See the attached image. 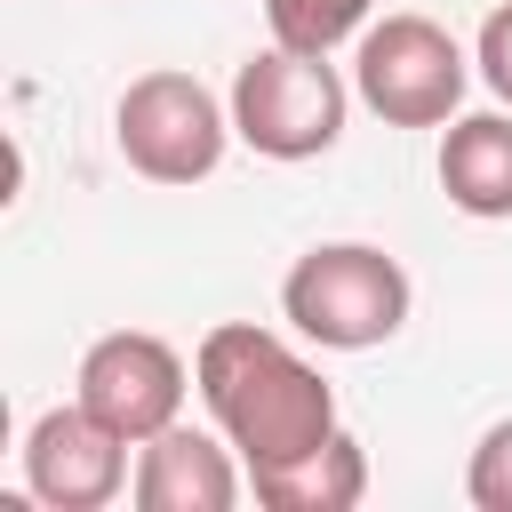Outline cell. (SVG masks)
Returning <instances> with one entry per match:
<instances>
[{
  "label": "cell",
  "instance_id": "5",
  "mask_svg": "<svg viewBox=\"0 0 512 512\" xmlns=\"http://www.w3.org/2000/svg\"><path fill=\"white\" fill-rule=\"evenodd\" d=\"M112 144L144 184H200L232 144V104H216L192 72H136L112 104Z\"/></svg>",
  "mask_w": 512,
  "mask_h": 512
},
{
  "label": "cell",
  "instance_id": "9",
  "mask_svg": "<svg viewBox=\"0 0 512 512\" xmlns=\"http://www.w3.org/2000/svg\"><path fill=\"white\" fill-rule=\"evenodd\" d=\"M440 192L480 224L512 216V112H456L440 128Z\"/></svg>",
  "mask_w": 512,
  "mask_h": 512
},
{
  "label": "cell",
  "instance_id": "1",
  "mask_svg": "<svg viewBox=\"0 0 512 512\" xmlns=\"http://www.w3.org/2000/svg\"><path fill=\"white\" fill-rule=\"evenodd\" d=\"M192 392L208 400L216 432L240 448V464H288L320 440H336V392L328 376L272 328L224 320L192 352Z\"/></svg>",
  "mask_w": 512,
  "mask_h": 512
},
{
  "label": "cell",
  "instance_id": "13",
  "mask_svg": "<svg viewBox=\"0 0 512 512\" xmlns=\"http://www.w3.org/2000/svg\"><path fill=\"white\" fill-rule=\"evenodd\" d=\"M472 72H480V80H488V96L512 112V0H504V8H488L480 40H472Z\"/></svg>",
  "mask_w": 512,
  "mask_h": 512
},
{
  "label": "cell",
  "instance_id": "4",
  "mask_svg": "<svg viewBox=\"0 0 512 512\" xmlns=\"http://www.w3.org/2000/svg\"><path fill=\"white\" fill-rule=\"evenodd\" d=\"M472 88V56L432 16H384L352 48V96L384 128H448Z\"/></svg>",
  "mask_w": 512,
  "mask_h": 512
},
{
  "label": "cell",
  "instance_id": "11",
  "mask_svg": "<svg viewBox=\"0 0 512 512\" xmlns=\"http://www.w3.org/2000/svg\"><path fill=\"white\" fill-rule=\"evenodd\" d=\"M368 8L376 0H264V24L280 48H304V56H328L344 40L368 32Z\"/></svg>",
  "mask_w": 512,
  "mask_h": 512
},
{
  "label": "cell",
  "instance_id": "10",
  "mask_svg": "<svg viewBox=\"0 0 512 512\" xmlns=\"http://www.w3.org/2000/svg\"><path fill=\"white\" fill-rule=\"evenodd\" d=\"M248 496L264 512H352L368 496V456H360L352 432H336V440H320V448H304L288 464H256Z\"/></svg>",
  "mask_w": 512,
  "mask_h": 512
},
{
  "label": "cell",
  "instance_id": "2",
  "mask_svg": "<svg viewBox=\"0 0 512 512\" xmlns=\"http://www.w3.org/2000/svg\"><path fill=\"white\" fill-rule=\"evenodd\" d=\"M408 304H416V288H408L400 256H384L376 240H320L280 280L288 328L304 344H320V352H376V344H392L408 328Z\"/></svg>",
  "mask_w": 512,
  "mask_h": 512
},
{
  "label": "cell",
  "instance_id": "3",
  "mask_svg": "<svg viewBox=\"0 0 512 512\" xmlns=\"http://www.w3.org/2000/svg\"><path fill=\"white\" fill-rule=\"evenodd\" d=\"M344 112H352V88L336 80L328 56H304V48H256L240 72H232V136L264 160H320L336 152L344 136Z\"/></svg>",
  "mask_w": 512,
  "mask_h": 512
},
{
  "label": "cell",
  "instance_id": "7",
  "mask_svg": "<svg viewBox=\"0 0 512 512\" xmlns=\"http://www.w3.org/2000/svg\"><path fill=\"white\" fill-rule=\"evenodd\" d=\"M120 480H128V440L104 416H88L80 400L32 416V432H24V488L48 512H104L120 496Z\"/></svg>",
  "mask_w": 512,
  "mask_h": 512
},
{
  "label": "cell",
  "instance_id": "6",
  "mask_svg": "<svg viewBox=\"0 0 512 512\" xmlns=\"http://www.w3.org/2000/svg\"><path fill=\"white\" fill-rule=\"evenodd\" d=\"M72 384H80L72 400H80L88 416H104L128 448H144L152 432H168V424L184 416V392H192L176 344H160L152 328H112V336H96V344L80 352V376H72Z\"/></svg>",
  "mask_w": 512,
  "mask_h": 512
},
{
  "label": "cell",
  "instance_id": "8",
  "mask_svg": "<svg viewBox=\"0 0 512 512\" xmlns=\"http://www.w3.org/2000/svg\"><path fill=\"white\" fill-rule=\"evenodd\" d=\"M232 456V440H208L176 416L136 448V512H232L248 496V472Z\"/></svg>",
  "mask_w": 512,
  "mask_h": 512
},
{
  "label": "cell",
  "instance_id": "12",
  "mask_svg": "<svg viewBox=\"0 0 512 512\" xmlns=\"http://www.w3.org/2000/svg\"><path fill=\"white\" fill-rule=\"evenodd\" d=\"M464 496H472L480 512H512V416L480 432V448H472V464H464Z\"/></svg>",
  "mask_w": 512,
  "mask_h": 512
}]
</instances>
